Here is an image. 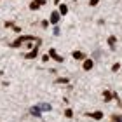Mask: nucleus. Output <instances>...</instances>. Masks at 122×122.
Segmentation results:
<instances>
[{
	"label": "nucleus",
	"instance_id": "f257e3e1",
	"mask_svg": "<svg viewBox=\"0 0 122 122\" xmlns=\"http://www.w3.org/2000/svg\"><path fill=\"white\" fill-rule=\"evenodd\" d=\"M25 42H40V38H35L31 35H21L18 40H14L12 44H10V47H19L21 44H25Z\"/></svg>",
	"mask_w": 122,
	"mask_h": 122
},
{
	"label": "nucleus",
	"instance_id": "f03ea898",
	"mask_svg": "<svg viewBox=\"0 0 122 122\" xmlns=\"http://www.w3.org/2000/svg\"><path fill=\"white\" fill-rule=\"evenodd\" d=\"M49 56H51L54 61H58V63H63V61H65V58H63V56H59V54L54 51V49H51V51H49Z\"/></svg>",
	"mask_w": 122,
	"mask_h": 122
},
{
	"label": "nucleus",
	"instance_id": "7ed1b4c3",
	"mask_svg": "<svg viewBox=\"0 0 122 122\" xmlns=\"http://www.w3.org/2000/svg\"><path fill=\"white\" fill-rule=\"evenodd\" d=\"M59 16H61V14L54 10V12H51V19H49V21H51L52 25H58V23H59Z\"/></svg>",
	"mask_w": 122,
	"mask_h": 122
},
{
	"label": "nucleus",
	"instance_id": "20e7f679",
	"mask_svg": "<svg viewBox=\"0 0 122 122\" xmlns=\"http://www.w3.org/2000/svg\"><path fill=\"white\" fill-rule=\"evenodd\" d=\"M87 117H91L94 120H101L103 119V112H92V113H87Z\"/></svg>",
	"mask_w": 122,
	"mask_h": 122
},
{
	"label": "nucleus",
	"instance_id": "39448f33",
	"mask_svg": "<svg viewBox=\"0 0 122 122\" xmlns=\"http://www.w3.org/2000/svg\"><path fill=\"white\" fill-rule=\"evenodd\" d=\"M82 66H84L86 71H89L92 66H94V61H92V59H84V65H82Z\"/></svg>",
	"mask_w": 122,
	"mask_h": 122
},
{
	"label": "nucleus",
	"instance_id": "423d86ee",
	"mask_svg": "<svg viewBox=\"0 0 122 122\" xmlns=\"http://www.w3.org/2000/svg\"><path fill=\"white\" fill-rule=\"evenodd\" d=\"M73 58L77 61H80V59H86V54L82 52V51H73Z\"/></svg>",
	"mask_w": 122,
	"mask_h": 122
},
{
	"label": "nucleus",
	"instance_id": "0eeeda50",
	"mask_svg": "<svg viewBox=\"0 0 122 122\" xmlns=\"http://www.w3.org/2000/svg\"><path fill=\"white\" fill-rule=\"evenodd\" d=\"M37 52H38V46H37L35 49H33L31 52H28V54H26L25 58H26V59H33V58H37Z\"/></svg>",
	"mask_w": 122,
	"mask_h": 122
},
{
	"label": "nucleus",
	"instance_id": "6e6552de",
	"mask_svg": "<svg viewBox=\"0 0 122 122\" xmlns=\"http://www.w3.org/2000/svg\"><path fill=\"white\" fill-rule=\"evenodd\" d=\"M30 113L33 115V117H40V108H38V107H31L30 108Z\"/></svg>",
	"mask_w": 122,
	"mask_h": 122
},
{
	"label": "nucleus",
	"instance_id": "1a4fd4ad",
	"mask_svg": "<svg viewBox=\"0 0 122 122\" xmlns=\"http://www.w3.org/2000/svg\"><path fill=\"white\" fill-rule=\"evenodd\" d=\"M38 108L44 110V112H49V110H51L52 107H51V105H47V103H42V105H38Z\"/></svg>",
	"mask_w": 122,
	"mask_h": 122
},
{
	"label": "nucleus",
	"instance_id": "9d476101",
	"mask_svg": "<svg viewBox=\"0 0 122 122\" xmlns=\"http://www.w3.org/2000/svg\"><path fill=\"white\" fill-rule=\"evenodd\" d=\"M38 7H40V4H38V2H37V0H33V2L30 4V9H31V10H37Z\"/></svg>",
	"mask_w": 122,
	"mask_h": 122
},
{
	"label": "nucleus",
	"instance_id": "9b49d317",
	"mask_svg": "<svg viewBox=\"0 0 122 122\" xmlns=\"http://www.w3.org/2000/svg\"><path fill=\"white\" fill-rule=\"evenodd\" d=\"M112 98H113V94H112V92H110V91H105V101L108 103V101H110Z\"/></svg>",
	"mask_w": 122,
	"mask_h": 122
},
{
	"label": "nucleus",
	"instance_id": "f8f14e48",
	"mask_svg": "<svg viewBox=\"0 0 122 122\" xmlns=\"http://www.w3.org/2000/svg\"><path fill=\"white\" fill-rule=\"evenodd\" d=\"M108 44H110V47H112V49H115V37H110L108 38Z\"/></svg>",
	"mask_w": 122,
	"mask_h": 122
},
{
	"label": "nucleus",
	"instance_id": "ddd939ff",
	"mask_svg": "<svg viewBox=\"0 0 122 122\" xmlns=\"http://www.w3.org/2000/svg\"><path fill=\"white\" fill-rule=\"evenodd\" d=\"M68 12V7H66V5H61L59 7V14H66Z\"/></svg>",
	"mask_w": 122,
	"mask_h": 122
},
{
	"label": "nucleus",
	"instance_id": "4468645a",
	"mask_svg": "<svg viewBox=\"0 0 122 122\" xmlns=\"http://www.w3.org/2000/svg\"><path fill=\"white\" fill-rule=\"evenodd\" d=\"M112 122H122V117L120 115H112Z\"/></svg>",
	"mask_w": 122,
	"mask_h": 122
},
{
	"label": "nucleus",
	"instance_id": "2eb2a0df",
	"mask_svg": "<svg viewBox=\"0 0 122 122\" xmlns=\"http://www.w3.org/2000/svg\"><path fill=\"white\" fill-rule=\"evenodd\" d=\"M71 115H73V112H71L70 108H68V110H65V117H66V119H70Z\"/></svg>",
	"mask_w": 122,
	"mask_h": 122
},
{
	"label": "nucleus",
	"instance_id": "dca6fc26",
	"mask_svg": "<svg viewBox=\"0 0 122 122\" xmlns=\"http://www.w3.org/2000/svg\"><path fill=\"white\" fill-rule=\"evenodd\" d=\"M58 84H68V79H58Z\"/></svg>",
	"mask_w": 122,
	"mask_h": 122
},
{
	"label": "nucleus",
	"instance_id": "f3484780",
	"mask_svg": "<svg viewBox=\"0 0 122 122\" xmlns=\"http://www.w3.org/2000/svg\"><path fill=\"white\" fill-rule=\"evenodd\" d=\"M119 68H120V63H115V65L112 66V70H113V71H117Z\"/></svg>",
	"mask_w": 122,
	"mask_h": 122
},
{
	"label": "nucleus",
	"instance_id": "a211bd4d",
	"mask_svg": "<svg viewBox=\"0 0 122 122\" xmlns=\"http://www.w3.org/2000/svg\"><path fill=\"white\" fill-rule=\"evenodd\" d=\"M98 2H99V0H91L89 5H92V7H94V5H98Z\"/></svg>",
	"mask_w": 122,
	"mask_h": 122
},
{
	"label": "nucleus",
	"instance_id": "6ab92c4d",
	"mask_svg": "<svg viewBox=\"0 0 122 122\" xmlns=\"http://www.w3.org/2000/svg\"><path fill=\"white\" fill-rule=\"evenodd\" d=\"M49 58H51V56H49V54H46V56H42V61H49Z\"/></svg>",
	"mask_w": 122,
	"mask_h": 122
},
{
	"label": "nucleus",
	"instance_id": "aec40b11",
	"mask_svg": "<svg viewBox=\"0 0 122 122\" xmlns=\"http://www.w3.org/2000/svg\"><path fill=\"white\" fill-rule=\"evenodd\" d=\"M54 2H56V4H59V0H54Z\"/></svg>",
	"mask_w": 122,
	"mask_h": 122
},
{
	"label": "nucleus",
	"instance_id": "412c9836",
	"mask_svg": "<svg viewBox=\"0 0 122 122\" xmlns=\"http://www.w3.org/2000/svg\"><path fill=\"white\" fill-rule=\"evenodd\" d=\"M120 107H122V105H120Z\"/></svg>",
	"mask_w": 122,
	"mask_h": 122
}]
</instances>
